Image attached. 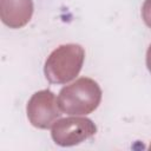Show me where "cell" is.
<instances>
[{"label": "cell", "mask_w": 151, "mask_h": 151, "mask_svg": "<svg viewBox=\"0 0 151 151\" xmlns=\"http://www.w3.org/2000/svg\"><path fill=\"white\" fill-rule=\"evenodd\" d=\"M100 100V86L87 77H81L63 87L58 96L61 112L71 116H84L93 112L99 106Z\"/></svg>", "instance_id": "obj_1"}, {"label": "cell", "mask_w": 151, "mask_h": 151, "mask_svg": "<svg viewBox=\"0 0 151 151\" xmlns=\"http://www.w3.org/2000/svg\"><path fill=\"white\" fill-rule=\"evenodd\" d=\"M97 132L94 123L85 117H67L58 119L51 131L52 139L60 146H73L91 138Z\"/></svg>", "instance_id": "obj_3"}, {"label": "cell", "mask_w": 151, "mask_h": 151, "mask_svg": "<svg viewBox=\"0 0 151 151\" xmlns=\"http://www.w3.org/2000/svg\"><path fill=\"white\" fill-rule=\"evenodd\" d=\"M27 118L38 129H50L61 116L58 99L50 90L35 92L27 103Z\"/></svg>", "instance_id": "obj_4"}, {"label": "cell", "mask_w": 151, "mask_h": 151, "mask_svg": "<svg viewBox=\"0 0 151 151\" xmlns=\"http://www.w3.org/2000/svg\"><path fill=\"white\" fill-rule=\"evenodd\" d=\"M146 66H147V70L151 72V45L149 46L146 52Z\"/></svg>", "instance_id": "obj_7"}, {"label": "cell", "mask_w": 151, "mask_h": 151, "mask_svg": "<svg viewBox=\"0 0 151 151\" xmlns=\"http://www.w3.org/2000/svg\"><path fill=\"white\" fill-rule=\"evenodd\" d=\"M142 17L147 27L151 28V0H145L142 7Z\"/></svg>", "instance_id": "obj_6"}, {"label": "cell", "mask_w": 151, "mask_h": 151, "mask_svg": "<svg viewBox=\"0 0 151 151\" xmlns=\"http://www.w3.org/2000/svg\"><path fill=\"white\" fill-rule=\"evenodd\" d=\"M32 0H1L0 18L9 28H20L25 26L32 18Z\"/></svg>", "instance_id": "obj_5"}, {"label": "cell", "mask_w": 151, "mask_h": 151, "mask_svg": "<svg viewBox=\"0 0 151 151\" xmlns=\"http://www.w3.org/2000/svg\"><path fill=\"white\" fill-rule=\"evenodd\" d=\"M85 51L78 44H66L57 47L46 59L44 73L52 84H66L80 72Z\"/></svg>", "instance_id": "obj_2"}]
</instances>
